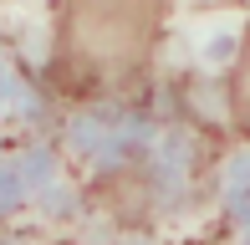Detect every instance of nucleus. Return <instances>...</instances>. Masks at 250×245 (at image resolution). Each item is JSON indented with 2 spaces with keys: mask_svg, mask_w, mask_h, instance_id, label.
I'll return each mask as SVG.
<instances>
[{
  "mask_svg": "<svg viewBox=\"0 0 250 245\" xmlns=\"http://www.w3.org/2000/svg\"><path fill=\"white\" fill-rule=\"evenodd\" d=\"M168 0H51L46 87L66 102H112L148 82Z\"/></svg>",
  "mask_w": 250,
  "mask_h": 245,
  "instance_id": "f257e3e1",
  "label": "nucleus"
},
{
  "mask_svg": "<svg viewBox=\"0 0 250 245\" xmlns=\"http://www.w3.org/2000/svg\"><path fill=\"white\" fill-rule=\"evenodd\" d=\"M225 107H230V122L240 138H250V16L240 26V41H235L230 57V77H225Z\"/></svg>",
  "mask_w": 250,
  "mask_h": 245,
  "instance_id": "f03ea898",
  "label": "nucleus"
}]
</instances>
